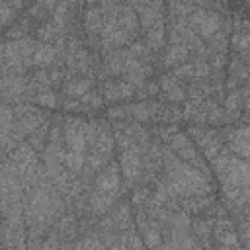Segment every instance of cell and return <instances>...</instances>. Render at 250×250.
I'll return each mask as SVG.
<instances>
[{
  "label": "cell",
  "mask_w": 250,
  "mask_h": 250,
  "mask_svg": "<svg viewBox=\"0 0 250 250\" xmlns=\"http://www.w3.org/2000/svg\"><path fill=\"white\" fill-rule=\"evenodd\" d=\"M141 25L145 29V37H146V47L148 49H160L164 45V6L158 2H141V4H133Z\"/></svg>",
  "instance_id": "1"
},
{
  "label": "cell",
  "mask_w": 250,
  "mask_h": 250,
  "mask_svg": "<svg viewBox=\"0 0 250 250\" xmlns=\"http://www.w3.org/2000/svg\"><path fill=\"white\" fill-rule=\"evenodd\" d=\"M189 27L203 37H213L221 27V18L217 12L197 6L189 16Z\"/></svg>",
  "instance_id": "2"
},
{
  "label": "cell",
  "mask_w": 250,
  "mask_h": 250,
  "mask_svg": "<svg viewBox=\"0 0 250 250\" xmlns=\"http://www.w3.org/2000/svg\"><path fill=\"white\" fill-rule=\"evenodd\" d=\"M64 141H66V146L70 152H84V146H86V127L78 121V119H68L66 125H64Z\"/></svg>",
  "instance_id": "3"
},
{
  "label": "cell",
  "mask_w": 250,
  "mask_h": 250,
  "mask_svg": "<svg viewBox=\"0 0 250 250\" xmlns=\"http://www.w3.org/2000/svg\"><path fill=\"white\" fill-rule=\"evenodd\" d=\"M119 186V170L115 164L107 166L98 178H96V193H105V195H113L117 191Z\"/></svg>",
  "instance_id": "4"
},
{
  "label": "cell",
  "mask_w": 250,
  "mask_h": 250,
  "mask_svg": "<svg viewBox=\"0 0 250 250\" xmlns=\"http://www.w3.org/2000/svg\"><path fill=\"white\" fill-rule=\"evenodd\" d=\"M121 168L125 172V178L131 180V182L141 176V158H139L137 148L127 146L123 150V154H121Z\"/></svg>",
  "instance_id": "5"
},
{
  "label": "cell",
  "mask_w": 250,
  "mask_h": 250,
  "mask_svg": "<svg viewBox=\"0 0 250 250\" xmlns=\"http://www.w3.org/2000/svg\"><path fill=\"white\" fill-rule=\"evenodd\" d=\"M135 92V86L131 82H125V80H117V82H105L104 84V96L105 100H123V98H129L133 96Z\"/></svg>",
  "instance_id": "6"
},
{
  "label": "cell",
  "mask_w": 250,
  "mask_h": 250,
  "mask_svg": "<svg viewBox=\"0 0 250 250\" xmlns=\"http://www.w3.org/2000/svg\"><path fill=\"white\" fill-rule=\"evenodd\" d=\"M162 92L166 94L168 100L172 102H184L186 100V88L180 84V78H176L174 74H166L160 82Z\"/></svg>",
  "instance_id": "7"
},
{
  "label": "cell",
  "mask_w": 250,
  "mask_h": 250,
  "mask_svg": "<svg viewBox=\"0 0 250 250\" xmlns=\"http://www.w3.org/2000/svg\"><path fill=\"white\" fill-rule=\"evenodd\" d=\"M188 47L186 45H170L164 53V64H176V62H182L188 59Z\"/></svg>",
  "instance_id": "8"
},
{
  "label": "cell",
  "mask_w": 250,
  "mask_h": 250,
  "mask_svg": "<svg viewBox=\"0 0 250 250\" xmlns=\"http://www.w3.org/2000/svg\"><path fill=\"white\" fill-rule=\"evenodd\" d=\"M57 55V47H53L51 43H41L39 47H35V53H33V62L37 64H45V62H51Z\"/></svg>",
  "instance_id": "9"
},
{
  "label": "cell",
  "mask_w": 250,
  "mask_h": 250,
  "mask_svg": "<svg viewBox=\"0 0 250 250\" xmlns=\"http://www.w3.org/2000/svg\"><path fill=\"white\" fill-rule=\"evenodd\" d=\"M90 80H84V78H72L66 86H64V92L68 94V96H76V98H82L84 94H88L90 90Z\"/></svg>",
  "instance_id": "10"
},
{
  "label": "cell",
  "mask_w": 250,
  "mask_h": 250,
  "mask_svg": "<svg viewBox=\"0 0 250 250\" xmlns=\"http://www.w3.org/2000/svg\"><path fill=\"white\" fill-rule=\"evenodd\" d=\"M20 2H0V16H2V23H8V20L12 16H16V10L20 8Z\"/></svg>",
  "instance_id": "11"
},
{
  "label": "cell",
  "mask_w": 250,
  "mask_h": 250,
  "mask_svg": "<svg viewBox=\"0 0 250 250\" xmlns=\"http://www.w3.org/2000/svg\"><path fill=\"white\" fill-rule=\"evenodd\" d=\"M64 162H66V166L72 170V172H78L80 168H82V164H84V156L80 154V152H66L64 154Z\"/></svg>",
  "instance_id": "12"
},
{
  "label": "cell",
  "mask_w": 250,
  "mask_h": 250,
  "mask_svg": "<svg viewBox=\"0 0 250 250\" xmlns=\"http://www.w3.org/2000/svg\"><path fill=\"white\" fill-rule=\"evenodd\" d=\"M47 137V125L43 123L39 129H35L31 135H29V145H33L35 148H39L43 145V139Z\"/></svg>",
  "instance_id": "13"
},
{
  "label": "cell",
  "mask_w": 250,
  "mask_h": 250,
  "mask_svg": "<svg viewBox=\"0 0 250 250\" xmlns=\"http://www.w3.org/2000/svg\"><path fill=\"white\" fill-rule=\"evenodd\" d=\"M238 107H240V96L236 92H230L229 98H227V111L229 113H238Z\"/></svg>",
  "instance_id": "14"
},
{
  "label": "cell",
  "mask_w": 250,
  "mask_h": 250,
  "mask_svg": "<svg viewBox=\"0 0 250 250\" xmlns=\"http://www.w3.org/2000/svg\"><path fill=\"white\" fill-rule=\"evenodd\" d=\"M174 76L176 78H180V76H193L195 78V64H182V66H178V68H174Z\"/></svg>",
  "instance_id": "15"
},
{
  "label": "cell",
  "mask_w": 250,
  "mask_h": 250,
  "mask_svg": "<svg viewBox=\"0 0 250 250\" xmlns=\"http://www.w3.org/2000/svg\"><path fill=\"white\" fill-rule=\"evenodd\" d=\"M80 246H82V250H105L104 244H102L98 238H86Z\"/></svg>",
  "instance_id": "16"
},
{
  "label": "cell",
  "mask_w": 250,
  "mask_h": 250,
  "mask_svg": "<svg viewBox=\"0 0 250 250\" xmlns=\"http://www.w3.org/2000/svg\"><path fill=\"white\" fill-rule=\"evenodd\" d=\"M37 102H39L41 105H55V94H51V92H41V94H37Z\"/></svg>",
  "instance_id": "17"
},
{
  "label": "cell",
  "mask_w": 250,
  "mask_h": 250,
  "mask_svg": "<svg viewBox=\"0 0 250 250\" xmlns=\"http://www.w3.org/2000/svg\"><path fill=\"white\" fill-rule=\"evenodd\" d=\"M145 240H146V244L148 246H156L158 244V232L154 230V229H145Z\"/></svg>",
  "instance_id": "18"
},
{
  "label": "cell",
  "mask_w": 250,
  "mask_h": 250,
  "mask_svg": "<svg viewBox=\"0 0 250 250\" xmlns=\"http://www.w3.org/2000/svg\"><path fill=\"white\" fill-rule=\"evenodd\" d=\"M221 250H242V248L236 244H221Z\"/></svg>",
  "instance_id": "19"
},
{
  "label": "cell",
  "mask_w": 250,
  "mask_h": 250,
  "mask_svg": "<svg viewBox=\"0 0 250 250\" xmlns=\"http://www.w3.org/2000/svg\"><path fill=\"white\" fill-rule=\"evenodd\" d=\"M74 250H82V246H76V248H74Z\"/></svg>",
  "instance_id": "20"
}]
</instances>
